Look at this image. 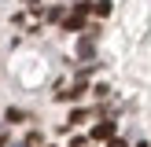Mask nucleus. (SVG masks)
I'll use <instances>...</instances> for the list:
<instances>
[{
	"instance_id": "6",
	"label": "nucleus",
	"mask_w": 151,
	"mask_h": 147,
	"mask_svg": "<svg viewBox=\"0 0 151 147\" xmlns=\"http://www.w3.org/2000/svg\"><path fill=\"white\" fill-rule=\"evenodd\" d=\"M0 147H7V132L4 129H0Z\"/></svg>"
},
{
	"instance_id": "2",
	"label": "nucleus",
	"mask_w": 151,
	"mask_h": 147,
	"mask_svg": "<svg viewBox=\"0 0 151 147\" xmlns=\"http://www.w3.org/2000/svg\"><path fill=\"white\" fill-rule=\"evenodd\" d=\"M88 140H92V143H103V140H114V121H96L92 125V132H88Z\"/></svg>"
},
{
	"instance_id": "7",
	"label": "nucleus",
	"mask_w": 151,
	"mask_h": 147,
	"mask_svg": "<svg viewBox=\"0 0 151 147\" xmlns=\"http://www.w3.org/2000/svg\"><path fill=\"white\" fill-rule=\"evenodd\" d=\"M107 147H125V143H122V140H118V136H114V140H111V143H107Z\"/></svg>"
},
{
	"instance_id": "3",
	"label": "nucleus",
	"mask_w": 151,
	"mask_h": 147,
	"mask_svg": "<svg viewBox=\"0 0 151 147\" xmlns=\"http://www.w3.org/2000/svg\"><path fill=\"white\" fill-rule=\"evenodd\" d=\"M92 37H96V33H88V37H81V41H78V55H81V59H92V55H96Z\"/></svg>"
},
{
	"instance_id": "1",
	"label": "nucleus",
	"mask_w": 151,
	"mask_h": 147,
	"mask_svg": "<svg viewBox=\"0 0 151 147\" xmlns=\"http://www.w3.org/2000/svg\"><path fill=\"white\" fill-rule=\"evenodd\" d=\"M88 11H92V4H74V11L66 15V22H63V26L70 29V33H74V29H81V26H85V15H88Z\"/></svg>"
},
{
	"instance_id": "8",
	"label": "nucleus",
	"mask_w": 151,
	"mask_h": 147,
	"mask_svg": "<svg viewBox=\"0 0 151 147\" xmlns=\"http://www.w3.org/2000/svg\"><path fill=\"white\" fill-rule=\"evenodd\" d=\"M137 147H147V143H144V140H140V143H137Z\"/></svg>"
},
{
	"instance_id": "4",
	"label": "nucleus",
	"mask_w": 151,
	"mask_h": 147,
	"mask_svg": "<svg viewBox=\"0 0 151 147\" xmlns=\"http://www.w3.org/2000/svg\"><path fill=\"white\" fill-rule=\"evenodd\" d=\"M92 15H111V0H92Z\"/></svg>"
},
{
	"instance_id": "5",
	"label": "nucleus",
	"mask_w": 151,
	"mask_h": 147,
	"mask_svg": "<svg viewBox=\"0 0 151 147\" xmlns=\"http://www.w3.org/2000/svg\"><path fill=\"white\" fill-rule=\"evenodd\" d=\"M70 147H85V136H74V140H70Z\"/></svg>"
}]
</instances>
